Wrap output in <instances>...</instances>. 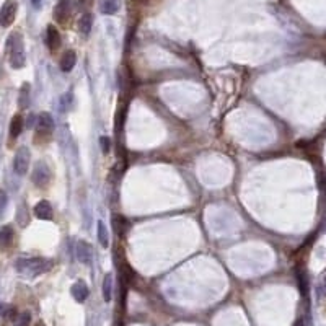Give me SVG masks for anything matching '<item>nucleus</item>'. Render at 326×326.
Segmentation results:
<instances>
[{
  "mask_svg": "<svg viewBox=\"0 0 326 326\" xmlns=\"http://www.w3.org/2000/svg\"><path fill=\"white\" fill-rule=\"evenodd\" d=\"M72 295H74V299L78 302V304L85 302L87 297H88V287H87V284L83 282V281H77L74 286H72Z\"/></svg>",
  "mask_w": 326,
  "mask_h": 326,
  "instance_id": "obj_13",
  "label": "nucleus"
},
{
  "mask_svg": "<svg viewBox=\"0 0 326 326\" xmlns=\"http://www.w3.org/2000/svg\"><path fill=\"white\" fill-rule=\"evenodd\" d=\"M29 323H31V313L29 312L18 313L15 318V326H29Z\"/></svg>",
  "mask_w": 326,
  "mask_h": 326,
  "instance_id": "obj_21",
  "label": "nucleus"
},
{
  "mask_svg": "<svg viewBox=\"0 0 326 326\" xmlns=\"http://www.w3.org/2000/svg\"><path fill=\"white\" fill-rule=\"evenodd\" d=\"M92 26H93V16L90 13L82 15L80 20H78V31L83 36H88L90 31H92Z\"/></svg>",
  "mask_w": 326,
  "mask_h": 326,
  "instance_id": "obj_16",
  "label": "nucleus"
},
{
  "mask_svg": "<svg viewBox=\"0 0 326 326\" xmlns=\"http://www.w3.org/2000/svg\"><path fill=\"white\" fill-rule=\"evenodd\" d=\"M75 255L78 258V261L83 263V264H90L93 259V248L92 245L88 243L85 240H80L77 243V248H75Z\"/></svg>",
  "mask_w": 326,
  "mask_h": 326,
  "instance_id": "obj_7",
  "label": "nucleus"
},
{
  "mask_svg": "<svg viewBox=\"0 0 326 326\" xmlns=\"http://www.w3.org/2000/svg\"><path fill=\"white\" fill-rule=\"evenodd\" d=\"M113 297V276L106 274L103 279V299L105 302H111Z\"/></svg>",
  "mask_w": 326,
  "mask_h": 326,
  "instance_id": "obj_18",
  "label": "nucleus"
},
{
  "mask_svg": "<svg viewBox=\"0 0 326 326\" xmlns=\"http://www.w3.org/2000/svg\"><path fill=\"white\" fill-rule=\"evenodd\" d=\"M75 64H77V54H75V51H72V49L65 51V52L62 54V57H60V62H59L60 70L65 72V74L74 69Z\"/></svg>",
  "mask_w": 326,
  "mask_h": 326,
  "instance_id": "obj_11",
  "label": "nucleus"
},
{
  "mask_svg": "<svg viewBox=\"0 0 326 326\" xmlns=\"http://www.w3.org/2000/svg\"><path fill=\"white\" fill-rule=\"evenodd\" d=\"M96 237H98V243L103 248L110 246V233H108V227L105 225V222L98 220V223H96Z\"/></svg>",
  "mask_w": 326,
  "mask_h": 326,
  "instance_id": "obj_15",
  "label": "nucleus"
},
{
  "mask_svg": "<svg viewBox=\"0 0 326 326\" xmlns=\"http://www.w3.org/2000/svg\"><path fill=\"white\" fill-rule=\"evenodd\" d=\"M70 18V0H59L54 8V20L60 25H65Z\"/></svg>",
  "mask_w": 326,
  "mask_h": 326,
  "instance_id": "obj_8",
  "label": "nucleus"
},
{
  "mask_svg": "<svg viewBox=\"0 0 326 326\" xmlns=\"http://www.w3.org/2000/svg\"><path fill=\"white\" fill-rule=\"evenodd\" d=\"M52 268V261L46 258H21L16 261V269L26 276H39Z\"/></svg>",
  "mask_w": 326,
  "mask_h": 326,
  "instance_id": "obj_2",
  "label": "nucleus"
},
{
  "mask_svg": "<svg viewBox=\"0 0 326 326\" xmlns=\"http://www.w3.org/2000/svg\"><path fill=\"white\" fill-rule=\"evenodd\" d=\"M31 3H33L34 8H39L41 7V0H31Z\"/></svg>",
  "mask_w": 326,
  "mask_h": 326,
  "instance_id": "obj_26",
  "label": "nucleus"
},
{
  "mask_svg": "<svg viewBox=\"0 0 326 326\" xmlns=\"http://www.w3.org/2000/svg\"><path fill=\"white\" fill-rule=\"evenodd\" d=\"M23 128H25V123H23V116L21 114H15L10 121V139H15L21 134Z\"/></svg>",
  "mask_w": 326,
  "mask_h": 326,
  "instance_id": "obj_14",
  "label": "nucleus"
},
{
  "mask_svg": "<svg viewBox=\"0 0 326 326\" xmlns=\"http://www.w3.org/2000/svg\"><path fill=\"white\" fill-rule=\"evenodd\" d=\"M7 199H8V197H7V192L0 189V210L5 207V204H7Z\"/></svg>",
  "mask_w": 326,
  "mask_h": 326,
  "instance_id": "obj_24",
  "label": "nucleus"
},
{
  "mask_svg": "<svg viewBox=\"0 0 326 326\" xmlns=\"http://www.w3.org/2000/svg\"><path fill=\"white\" fill-rule=\"evenodd\" d=\"M29 160H31V155H29V150L26 147H20L16 150L15 159H13V170L16 174L20 176H25L28 173L29 168Z\"/></svg>",
  "mask_w": 326,
  "mask_h": 326,
  "instance_id": "obj_5",
  "label": "nucleus"
},
{
  "mask_svg": "<svg viewBox=\"0 0 326 326\" xmlns=\"http://www.w3.org/2000/svg\"><path fill=\"white\" fill-rule=\"evenodd\" d=\"M34 215L38 217L39 220H52V206L49 201H39L34 206Z\"/></svg>",
  "mask_w": 326,
  "mask_h": 326,
  "instance_id": "obj_10",
  "label": "nucleus"
},
{
  "mask_svg": "<svg viewBox=\"0 0 326 326\" xmlns=\"http://www.w3.org/2000/svg\"><path fill=\"white\" fill-rule=\"evenodd\" d=\"M119 0H101L100 3V10L101 13L105 15H114L119 10Z\"/></svg>",
  "mask_w": 326,
  "mask_h": 326,
  "instance_id": "obj_17",
  "label": "nucleus"
},
{
  "mask_svg": "<svg viewBox=\"0 0 326 326\" xmlns=\"http://www.w3.org/2000/svg\"><path fill=\"white\" fill-rule=\"evenodd\" d=\"M15 238V232L11 225H3L0 228V248H10L11 243H13Z\"/></svg>",
  "mask_w": 326,
  "mask_h": 326,
  "instance_id": "obj_12",
  "label": "nucleus"
},
{
  "mask_svg": "<svg viewBox=\"0 0 326 326\" xmlns=\"http://www.w3.org/2000/svg\"><path fill=\"white\" fill-rule=\"evenodd\" d=\"M77 2L82 8H90V7H92V3H93V0H77Z\"/></svg>",
  "mask_w": 326,
  "mask_h": 326,
  "instance_id": "obj_25",
  "label": "nucleus"
},
{
  "mask_svg": "<svg viewBox=\"0 0 326 326\" xmlns=\"http://www.w3.org/2000/svg\"><path fill=\"white\" fill-rule=\"evenodd\" d=\"M7 54H8V64L11 69H23L26 64V54H25V43H23L21 33H11L7 39Z\"/></svg>",
  "mask_w": 326,
  "mask_h": 326,
  "instance_id": "obj_1",
  "label": "nucleus"
},
{
  "mask_svg": "<svg viewBox=\"0 0 326 326\" xmlns=\"http://www.w3.org/2000/svg\"><path fill=\"white\" fill-rule=\"evenodd\" d=\"M60 43H62V39H60L59 29L54 25H49L46 28V44H47V47H49L51 51H57L60 47Z\"/></svg>",
  "mask_w": 326,
  "mask_h": 326,
  "instance_id": "obj_9",
  "label": "nucleus"
},
{
  "mask_svg": "<svg viewBox=\"0 0 326 326\" xmlns=\"http://www.w3.org/2000/svg\"><path fill=\"white\" fill-rule=\"evenodd\" d=\"M318 294L322 297H326V269L318 277Z\"/></svg>",
  "mask_w": 326,
  "mask_h": 326,
  "instance_id": "obj_22",
  "label": "nucleus"
},
{
  "mask_svg": "<svg viewBox=\"0 0 326 326\" xmlns=\"http://www.w3.org/2000/svg\"><path fill=\"white\" fill-rule=\"evenodd\" d=\"M29 105V83H23L20 90V110H25Z\"/></svg>",
  "mask_w": 326,
  "mask_h": 326,
  "instance_id": "obj_19",
  "label": "nucleus"
},
{
  "mask_svg": "<svg viewBox=\"0 0 326 326\" xmlns=\"http://www.w3.org/2000/svg\"><path fill=\"white\" fill-rule=\"evenodd\" d=\"M128 220L124 219L123 215H114V219H113V227L116 228V232L118 233H124L126 230H128Z\"/></svg>",
  "mask_w": 326,
  "mask_h": 326,
  "instance_id": "obj_20",
  "label": "nucleus"
},
{
  "mask_svg": "<svg viewBox=\"0 0 326 326\" xmlns=\"http://www.w3.org/2000/svg\"><path fill=\"white\" fill-rule=\"evenodd\" d=\"M33 183L38 186V188H46L51 181V170L49 166L46 165L44 162H39L38 165L34 166V171H33Z\"/></svg>",
  "mask_w": 326,
  "mask_h": 326,
  "instance_id": "obj_6",
  "label": "nucleus"
},
{
  "mask_svg": "<svg viewBox=\"0 0 326 326\" xmlns=\"http://www.w3.org/2000/svg\"><path fill=\"white\" fill-rule=\"evenodd\" d=\"M100 144H101V150H103V154H108L110 152V147H111V142H110V137H100Z\"/></svg>",
  "mask_w": 326,
  "mask_h": 326,
  "instance_id": "obj_23",
  "label": "nucleus"
},
{
  "mask_svg": "<svg viewBox=\"0 0 326 326\" xmlns=\"http://www.w3.org/2000/svg\"><path fill=\"white\" fill-rule=\"evenodd\" d=\"M16 10H18L16 0H5L3 5L0 7V26L8 28L15 21Z\"/></svg>",
  "mask_w": 326,
  "mask_h": 326,
  "instance_id": "obj_4",
  "label": "nucleus"
},
{
  "mask_svg": "<svg viewBox=\"0 0 326 326\" xmlns=\"http://www.w3.org/2000/svg\"><path fill=\"white\" fill-rule=\"evenodd\" d=\"M54 131V119L49 113H41L38 118H36V136H34V142L39 144L43 142H49V139L52 136Z\"/></svg>",
  "mask_w": 326,
  "mask_h": 326,
  "instance_id": "obj_3",
  "label": "nucleus"
}]
</instances>
